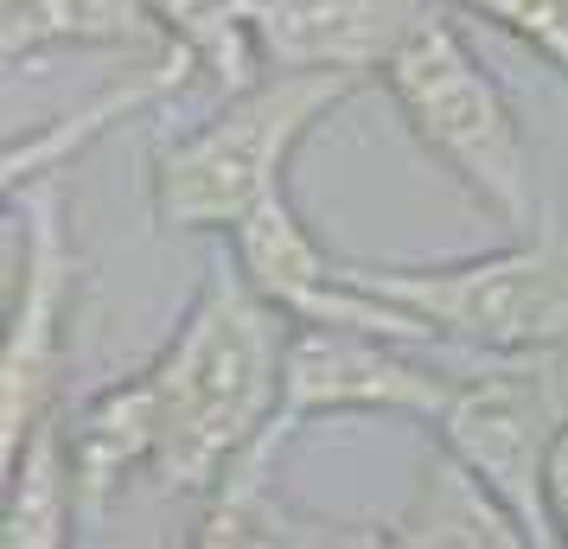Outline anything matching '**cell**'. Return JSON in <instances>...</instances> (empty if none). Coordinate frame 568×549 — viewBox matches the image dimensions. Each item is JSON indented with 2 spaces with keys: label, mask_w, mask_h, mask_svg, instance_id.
I'll use <instances>...</instances> for the list:
<instances>
[{
  "label": "cell",
  "mask_w": 568,
  "mask_h": 549,
  "mask_svg": "<svg viewBox=\"0 0 568 549\" xmlns=\"http://www.w3.org/2000/svg\"><path fill=\"white\" fill-rule=\"evenodd\" d=\"M256 543L262 549H389V530L384 523L320 518L307 505L282 498V486H268L256 505Z\"/></svg>",
  "instance_id": "obj_16"
},
{
  "label": "cell",
  "mask_w": 568,
  "mask_h": 549,
  "mask_svg": "<svg viewBox=\"0 0 568 549\" xmlns=\"http://www.w3.org/2000/svg\"><path fill=\"white\" fill-rule=\"evenodd\" d=\"M148 7L160 13L166 39L199 64V78L217 83V103L224 96H243L250 83L268 78L262 58H256V39H250L243 0H148Z\"/></svg>",
  "instance_id": "obj_14"
},
{
  "label": "cell",
  "mask_w": 568,
  "mask_h": 549,
  "mask_svg": "<svg viewBox=\"0 0 568 549\" xmlns=\"http://www.w3.org/2000/svg\"><path fill=\"white\" fill-rule=\"evenodd\" d=\"M58 45H115V52H173L148 0H7L0 58L7 71Z\"/></svg>",
  "instance_id": "obj_11"
},
{
  "label": "cell",
  "mask_w": 568,
  "mask_h": 549,
  "mask_svg": "<svg viewBox=\"0 0 568 549\" xmlns=\"http://www.w3.org/2000/svg\"><path fill=\"white\" fill-rule=\"evenodd\" d=\"M358 78L333 71H268L243 96H224L211 122L166 134L148 154V199L160 231H224L231 236L262 199L287 185V160Z\"/></svg>",
  "instance_id": "obj_2"
},
{
  "label": "cell",
  "mask_w": 568,
  "mask_h": 549,
  "mask_svg": "<svg viewBox=\"0 0 568 549\" xmlns=\"http://www.w3.org/2000/svg\"><path fill=\"white\" fill-rule=\"evenodd\" d=\"M440 7L498 27L505 39L530 45L556 78H568V0H440Z\"/></svg>",
  "instance_id": "obj_17"
},
{
  "label": "cell",
  "mask_w": 568,
  "mask_h": 549,
  "mask_svg": "<svg viewBox=\"0 0 568 549\" xmlns=\"http://www.w3.org/2000/svg\"><path fill=\"white\" fill-rule=\"evenodd\" d=\"M460 370L428 358V345L358 333V326H287L275 435L294 441L326 416H409L435 428L454 403Z\"/></svg>",
  "instance_id": "obj_7"
},
{
  "label": "cell",
  "mask_w": 568,
  "mask_h": 549,
  "mask_svg": "<svg viewBox=\"0 0 568 549\" xmlns=\"http://www.w3.org/2000/svg\"><path fill=\"white\" fill-rule=\"evenodd\" d=\"M64 421V454H71V479H78L83 511H103L109 492L129 472H154V447H160V409H154V384L148 370H129L103 390H90Z\"/></svg>",
  "instance_id": "obj_9"
},
{
  "label": "cell",
  "mask_w": 568,
  "mask_h": 549,
  "mask_svg": "<svg viewBox=\"0 0 568 549\" xmlns=\"http://www.w3.org/2000/svg\"><path fill=\"white\" fill-rule=\"evenodd\" d=\"M287 326L294 319L262 301L236 256H217L205 268L180 326L141 365L160 409L154 479L166 492L211 498L224 472L268 435L282 403Z\"/></svg>",
  "instance_id": "obj_1"
},
{
  "label": "cell",
  "mask_w": 568,
  "mask_h": 549,
  "mask_svg": "<svg viewBox=\"0 0 568 549\" xmlns=\"http://www.w3.org/2000/svg\"><path fill=\"white\" fill-rule=\"evenodd\" d=\"M568 428V352H530V358H473L454 403L435 421V447H447L530 543L556 549L549 530V454Z\"/></svg>",
  "instance_id": "obj_6"
},
{
  "label": "cell",
  "mask_w": 568,
  "mask_h": 549,
  "mask_svg": "<svg viewBox=\"0 0 568 549\" xmlns=\"http://www.w3.org/2000/svg\"><path fill=\"white\" fill-rule=\"evenodd\" d=\"M542 492H549V530H556V549H568V428L556 454H549V479H542Z\"/></svg>",
  "instance_id": "obj_18"
},
{
  "label": "cell",
  "mask_w": 568,
  "mask_h": 549,
  "mask_svg": "<svg viewBox=\"0 0 568 549\" xmlns=\"http://www.w3.org/2000/svg\"><path fill=\"white\" fill-rule=\"evenodd\" d=\"M7 205L20 217V256H13V294H7V339H0V472L27 454L45 421H58L83 282L64 180L13 185Z\"/></svg>",
  "instance_id": "obj_5"
},
{
  "label": "cell",
  "mask_w": 568,
  "mask_h": 549,
  "mask_svg": "<svg viewBox=\"0 0 568 549\" xmlns=\"http://www.w3.org/2000/svg\"><path fill=\"white\" fill-rule=\"evenodd\" d=\"M364 294L409 314L435 345L473 358H530L568 352V231L542 211L530 236L460 262H352Z\"/></svg>",
  "instance_id": "obj_3"
},
{
  "label": "cell",
  "mask_w": 568,
  "mask_h": 549,
  "mask_svg": "<svg viewBox=\"0 0 568 549\" xmlns=\"http://www.w3.org/2000/svg\"><path fill=\"white\" fill-rule=\"evenodd\" d=\"M384 530H389V549H537L530 530L447 447H428L422 454L409 505Z\"/></svg>",
  "instance_id": "obj_10"
},
{
  "label": "cell",
  "mask_w": 568,
  "mask_h": 549,
  "mask_svg": "<svg viewBox=\"0 0 568 549\" xmlns=\"http://www.w3.org/2000/svg\"><path fill=\"white\" fill-rule=\"evenodd\" d=\"M428 7L435 0H243L262 71H333L358 83L384 78Z\"/></svg>",
  "instance_id": "obj_8"
},
{
  "label": "cell",
  "mask_w": 568,
  "mask_h": 549,
  "mask_svg": "<svg viewBox=\"0 0 568 549\" xmlns=\"http://www.w3.org/2000/svg\"><path fill=\"white\" fill-rule=\"evenodd\" d=\"M377 83L389 90L415 148H428L498 224H511L517 236L537 231L542 205L524 122H517L511 96L498 90V78L479 64V52L460 39V27L447 20L440 0L422 13V27L403 39V52L384 64Z\"/></svg>",
  "instance_id": "obj_4"
},
{
  "label": "cell",
  "mask_w": 568,
  "mask_h": 549,
  "mask_svg": "<svg viewBox=\"0 0 568 549\" xmlns=\"http://www.w3.org/2000/svg\"><path fill=\"white\" fill-rule=\"evenodd\" d=\"M78 479L64 454V421H45L27 441V454L7 467V498H0V549H71L78 530Z\"/></svg>",
  "instance_id": "obj_13"
},
{
  "label": "cell",
  "mask_w": 568,
  "mask_h": 549,
  "mask_svg": "<svg viewBox=\"0 0 568 549\" xmlns=\"http://www.w3.org/2000/svg\"><path fill=\"white\" fill-rule=\"evenodd\" d=\"M282 435L268 428L243 460H236L231 472H224V486L205 498V518L192 523V537H185V549H262L256 543V505L262 492L275 486V467H282Z\"/></svg>",
  "instance_id": "obj_15"
},
{
  "label": "cell",
  "mask_w": 568,
  "mask_h": 549,
  "mask_svg": "<svg viewBox=\"0 0 568 549\" xmlns=\"http://www.w3.org/2000/svg\"><path fill=\"white\" fill-rule=\"evenodd\" d=\"M192 78H199V64H192L185 52H166L148 78L115 83V90H103L97 103L58 115L52 129L27 134V141H7V192H13V185H27V180H64V173H71V160H78L83 148L109 129V122H122V115H141V109L166 103V96H173L180 83H192Z\"/></svg>",
  "instance_id": "obj_12"
}]
</instances>
